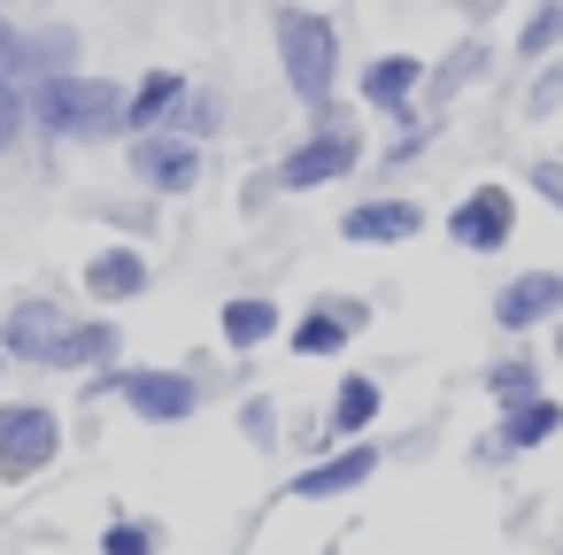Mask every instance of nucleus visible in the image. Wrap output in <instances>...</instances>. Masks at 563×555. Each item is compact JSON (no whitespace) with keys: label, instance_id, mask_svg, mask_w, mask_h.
Listing matches in <instances>:
<instances>
[{"label":"nucleus","instance_id":"nucleus-1","mask_svg":"<svg viewBox=\"0 0 563 555\" xmlns=\"http://www.w3.org/2000/svg\"><path fill=\"white\" fill-rule=\"evenodd\" d=\"M278 55H286V86L317 109V124H332L324 93H332V24L309 9H278Z\"/></svg>","mask_w":563,"mask_h":555},{"label":"nucleus","instance_id":"nucleus-2","mask_svg":"<svg viewBox=\"0 0 563 555\" xmlns=\"http://www.w3.org/2000/svg\"><path fill=\"white\" fill-rule=\"evenodd\" d=\"M63 455V417L47 401H0V486H24Z\"/></svg>","mask_w":563,"mask_h":555},{"label":"nucleus","instance_id":"nucleus-3","mask_svg":"<svg viewBox=\"0 0 563 555\" xmlns=\"http://www.w3.org/2000/svg\"><path fill=\"white\" fill-rule=\"evenodd\" d=\"M32 109H40V124L63 132V140H101V132H117V116H124L117 86H101V78H47Z\"/></svg>","mask_w":563,"mask_h":555},{"label":"nucleus","instance_id":"nucleus-4","mask_svg":"<svg viewBox=\"0 0 563 555\" xmlns=\"http://www.w3.org/2000/svg\"><path fill=\"white\" fill-rule=\"evenodd\" d=\"M117 393H124V409L140 424H186L201 409L194 370H147V363H132V370H117Z\"/></svg>","mask_w":563,"mask_h":555},{"label":"nucleus","instance_id":"nucleus-5","mask_svg":"<svg viewBox=\"0 0 563 555\" xmlns=\"http://www.w3.org/2000/svg\"><path fill=\"white\" fill-rule=\"evenodd\" d=\"M70 309H55V301H16L9 309V324H0V355L9 363H32V370H55L63 363V340H70Z\"/></svg>","mask_w":563,"mask_h":555},{"label":"nucleus","instance_id":"nucleus-6","mask_svg":"<svg viewBox=\"0 0 563 555\" xmlns=\"http://www.w3.org/2000/svg\"><path fill=\"white\" fill-rule=\"evenodd\" d=\"M340 170H355V132L332 116V124H317V132H309V147H294V155H286L278 186H286V193H309V186H332Z\"/></svg>","mask_w":563,"mask_h":555},{"label":"nucleus","instance_id":"nucleus-7","mask_svg":"<svg viewBox=\"0 0 563 555\" xmlns=\"http://www.w3.org/2000/svg\"><path fill=\"white\" fill-rule=\"evenodd\" d=\"M371 478H378V447H371V440H347V447L317 455L286 493H294V501H340V493H355V486H371Z\"/></svg>","mask_w":563,"mask_h":555},{"label":"nucleus","instance_id":"nucleus-8","mask_svg":"<svg viewBox=\"0 0 563 555\" xmlns=\"http://www.w3.org/2000/svg\"><path fill=\"white\" fill-rule=\"evenodd\" d=\"M509 232H517V201H509L501 186H478V193L448 217V240H455V247H471V255H494Z\"/></svg>","mask_w":563,"mask_h":555},{"label":"nucleus","instance_id":"nucleus-9","mask_svg":"<svg viewBox=\"0 0 563 555\" xmlns=\"http://www.w3.org/2000/svg\"><path fill=\"white\" fill-rule=\"evenodd\" d=\"M563 309V278L555 270H525V278H509L501 293H494V324L501 332H532V324H548Z\"/></svg>","mask_w":563,"mask_h":555},{"label":"nucleus","instance_id":"nucleus-10","mask_svg":"<svg viewBox=\"0 0 563 555\" xmlns=\"http://www.w3.org/2000/svg\"><path fill=\"white\" fill-rule=\"evenodd\" d=\"M132 170L155 186V193H186L194 178H201V155H194V140H163V132H140L132 140Z\"/></svg>","mask_w":563,"mask_h":555},{"label":"nucleus","instance_id":"nucleus-11","mask_svg":"<svg viewBox=\"0 0 563 555\" xmlns=\"http://www.w3.org/2000/svg\"><path fill=\"white\" fill-rule=\"evenodd\" d=\"M363 332V301H347V293H332V301H317L286 340H294V355H340L347 340Z\"/></svg>","mask_w":563,"mask_h":555},{"label":"nucleus","instance_id":"nucleus-12","mask_svg":"<svg viewBox=\"0 0 563 555\" xmlns=\"http://www.w3.org/2000/svg\"><path fill=\"white\" fill-rule=\"evenodd\" d=\"M340 232H347L355 247H394V240H417V232H424V209H417V201H363V209L340 217Z\"/></svg>","mask_w":563,"mask_h":555},{"label":"nucleus","instance_id":"nucleus-13","mask_svg":"<svg viewBox=\"0 0 563 555\" xmlns=\"http://www.w3.org/2000/svg\"><path fill=\"white\" fill-rule=\"evenodd\" d=\"M86 293H93L101 309L140 301V293H147V255H140V247H101V255L86 263Z\"/></svg>","mask_w":563,"mask_h":555},{"label":"nucleus","instance_id":"nucleus-14","mask_svg":"<svg viewBox=\"0 0 563 555\" xmlns=\"http://www.w3.org/2000/svg\"><path fill=\"white\" fill-rule=\"evenodd\" d=\"M378 424V378L371 370H347L340 386H332V409H324V447H347L355 432H371Z\"/></svg>","mask_w":563,"mask_h":555},{"label":"nucleus","instance_id":"nucleus-15","mask_svg":"<svg viewBox=\"0 0 563 555\" xmlns=\"http://www.w3.org/2000/svg\"><path fill=\"white\" fill-rule=\"evenodd\" d=\"M24 55H32V47H24L9 24H0V155H9L16 132H24V70H32Z\"/></svg>","mask_w":563,"mask_h":555},{"label":"nucleus","instance_id":"nucleus-16","mask_svg":"<svg viewBox=\"0 0 563 555\" xmlns=\"http://www.w3.org/2000/svg\"><path fill=\"white\" fill-rule=\"evenodd\" d=\"M563 432V401H525V409H501V440L486 447V455H525V447H540V440H555Z\"/></svg>","mask_w":563,"mask_h":555},{"label":"nucleus","instance_id":"nucleus-17","mask_svg":"<svg viewBox=\"0 0 563 555\" xmlns=\"http://www.w3.org/2000/svg\"><path fill=\"white\" fill-rule=\"evenodd\" d=\"M278 301H263V293H240V301H224V347H240V355H255L263 340H278Z\"/></svg>","mask_w":563,"mask_h":555},{"label":"nucleus","instance_id":"nucleus-18","mask_svg":"<svg viewBox=\"0 0 563 555\" xmlns=\"http://www.w3.org/2000/svg\"><path fill=\"white\" fill-rule=\"evenodd\" d=\"M109 363H117V324H109V317H78L55 370H109Z\"/></svg>","mask_w":563,"mask_h":555},{"label":"nucleus","instance_id":"nucleus-19","mask_svg":"<svg viewBox=\"0 0 563 555\" xmlns=\"http://www.w3.org/2000/svg\"><path fill=\"white\" fill-rule=\"evenodd\" d=\"M417 78H424V63H417V55H386V63H371V70H363V93H371L378 109H401Z\"/></svg>","mask_w":563,"mask_h":555},{"label":"nucleus","instance_id":"nucleus-20","mask_svg":"<svg viewBox=\"0 0 563 555\" xmlns=\"http://www.w3.org/2000/svg\"><path fill=\"white\" fill-rule=\"evenodd\" d=\"M486 393H494L501 409H525V401H540V370H532L525 355H509V363L486 370Z\"/></svg>","mask_w":563,"mask_h":555},{"label":"nucleus","instance_id":"nucleus-21","mask_svg":"<svg viewBox=\"0 0 563 555\" xmlns=\"http://www.w3.org/2000/svg\"><path fill=\"white\" fill-rule=\"evenodd\" d=\"M101 555H163V532H155L147 517H117V524L101 532Z\"/></svg>","mask_w":563,"mask_h":555},{"label":"nucleus","instance_id":"nucleus-22","mask_svg":"<svg viewBox=\"0 0 563 555\" xmlns=\"http://www.w3.org/2000/svg\"><path fill=\"white\" fill-rule=\"evenodd\" d=\"M170 101H186V78H178V70H155V78L140 86V101H132V124H155Z\"/></svg>","mask_w":563,"mask_h":555},{"label":"nucleus","instance_id":"nucleus-23","mask_svg":"<svg viewBox=\"0 0 563 555\" xmlns=\"http://www.w3.org/2000/svg\"><path fill=\"white\" fill-rule=\"evenodd\" d=\"M555 40H563V0H555V9H540V16L525 24V55H548Z\"/></svg>","mask_w":563,"mask_h":555},{"label":"nucleus","instance_id":"nucleus-24","mask_svg":"<svg viewBox=\"0 0 563 555\" xmlns=\"http://www.w3.org/2000/svg\"><path fill=\"white\" fill-rule=\"evenodd\" d=\"M240 432H247L255 447H271V440H278V409H271V401H247V409H240Z\"/></svg>","mask_w":563,"mask_h":555},{"label":"nucleus","instance_id":"nucleus-25","mask_svg":"<svg viewBox=\"0 0 563 555\" xmlns=\"http://www.w3.org/2000/svg\"><path fill=\"white\" fill-rule=\"evenodd\" d=\"M478 63H486L478 47H463V55H448V70H440V93H455L463 78H478Z\"/></svg>","mask_w":563,"mask_h":555},{"label":"nucleus","instance_id":"nucleus-26","mask_svg":"<svg viewBox=\"0 0 563 555\" xmlns=\"http://www.w3.org/2000/svg\"><path fill=\"white\" fill-rule=\"evenodd\" d=\"M532 186H540V201L563 209V163H532Z\"/></svg>","mask_w":563,"mask_h":555},{"label":"nucleus","instance_id":"nucleus-27","mask_svg":"<svg viewBox=\"0 0 563 555\" xmlns=\"http://www.w3.org/2000/svg\"><path fill=\"white\" fill-rule=\"evenodd\" d=\"M555 101H563V70H548V78L532 86V109H555Z\"/></svg>","mask_w":563,"mask_h":555},{"label":"nucleus","instance_id":"nucleus-28","mask_svg":"<svg viewBox=\"0 0 563 555\" xmlns=\"http://www.w3.org/2000/svg\"><path fill=\"white\" fill-rule=\"evenodd\" d=\"M0 378H9V355H0Z\"/></svg>","mask_w":563,"mask_h":555}]
</instances>
